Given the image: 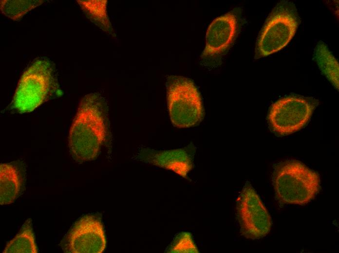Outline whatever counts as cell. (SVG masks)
<instances>
[{
	"mask_svg": "<svg viewBox=\"0 0 339 253\" xmlns=\"http://www.w3.org/2000/svg\"><path fill=\"white\" fill-rule=\"evenodd\" d=\"M236 213L240 233L245 238L259 239L270 232L271 218L248 181L245 182L238 197Z\"/></svg>",
	"mask_w": 339,
	"mask_h": 253,
	"instance_id": "obj_7",
	"label": "cell"
},
{
	"mask_svg": "<svg viewBox=\"0 0 339 253\" xmlns=\"http://www.w3.org/2000/svg\"><path fill=\"white\" fill-rule=\"evenodd\" d=\"M3 253H38L37 246L30 219L26 221L19 233L8 243Z\"/></svg>",
	"mask_w": 339,
	"mask_h": 253,
	"instance_id": "obj_13",
	"label": "cell"
},
{
	"mask_svg": "<svg viewBox=\"0 0 339 253\" xmlns=\"http://www.w3.org/2000/svg\"><path fill=\"white\" fill-rule=\"evenodd\" d=\"M168 253H199V250L193 239L192 235L186 232L178 234L169 246Z\"/></svg>",
	"mask_w": 339,
	"mask_h": 253,
	"instance_id": "obj_16",
	"label": "cell"
},
{
	"mask_svg": "<svg viewBox=\"0 0 339 253\" xmlns=\"http://www.w3.org/2000/svg\"><path fill=\"white\" fill-rule=\"evenodd\" d=\"M87 17L102 30L112 33L106 11V0H77Z\"/></svg>",
	"mask_w": 339,
	"mask_h": 253,
	"instance_id": "obj_14",
	"label": "cell"
},
{
	"mask_svg": "<svg viewBox=\"0 0 339 253\" xmlns=\"http://www.w3.org/2000/svg\"><path fill=\"white\" fill-rule=\"evenodd\" d=\"M314 59L321 72L339 90V63L326 44L320 41L314 51Z\"/></svg>",
	"mask_w": 339,
	"mask_h": 253,
	"instance_id": "obj_12",
	"label": "cell"
},
{
	"mask_svg": "<svg viewBox=\"0 0 339 253\" xmlns=\"http://www.w3.org/2000/svg\"><path fill=\"white\" fill-rule=\"evenodd\" d=\"M238 22V16L234 10L214 19L207 31L206 45L201 57L212 58L226 52L235 39Z\"/></svg>",
	"mask_w": 339,
	"mask_h": 253,
	"instance_id": "obj_9",
	"label": "cell"
},
{
	"mask_svg": "<svg viewBox=\"0 0 339 253\" xmlns=\"http://www.w3.org/2000/svg\"><path fill=\"white\" fill-rule=\"evenodd\" d=\"M272 184L276 198L282 205H304L314 199L320 189L319 174L294 160L275 164Z\"/></svg>",
	"mask_w": 339,
	"mask_h": 253,
	"instance_id": "obj_2",
	"label": "cell"
},
{
	"mask_svg": "<svg viewBox=\"0 0 339 253\" xmlns=\"http://www.w3.org/2000/svg\"><path fill=\"white\" fill-rule=\"evenodd\" d=\"M20 166L16 163H1L0 165V203H13L21 190L23 178Z\"/></svg>",
	"mask_w": 339,
	"mask_h": 253,
	"instance_id": "obj_11",
	"label": "cell"
},
{
	"mask_svg": "<svg viewBox=\"0 0 339 253\" xmlns=\"http://www.w3.org/2000/svg\"><path fill=\"white\" fill-rule=\"evenodd\" d=\"M318 104L313 98L298 96L282 98L271 106L267 116L269 126L276 134L286 136L302 128Z\"/></svg>",
	"mask_w": 339,
	"mask_h": 253,
	"instance_id": "obj_6",
	"label": "cell"
},
{
	"mask_svg": "<svg viewBox=\"0 0 339 253\" xmlns=\"http://www.w3.org/2000/svg\"><path fill=\"white\" fill-rule=\"evenodd\" d=\"M298 18L294 7L280 3L266 21L257 41L255 58L268 56L285 47L294 36Z\"/></svg>",
	"mask_w": 339,
	"mask_h": 253,
	"instance_id": "obj_5",
	"label": "cell"
},
{
	"mask_svg": "<svg viewBox=\"0 0 339 253\" xmlns=\"http://www.w3.org/2000/svg\"><path fill=\"white\" fill-rule=\"evenodd\" d=\"M109 134L108 108L99 94L86 95L80 101L69 135L73 158L78 163L94 160Z\"/></svg>",
	"mask_w": 339,
	"mask_h": 253,
	"instance_id": "obj_1",
	"label": "cell"
},
{
	"mask_svg": "<svg viewBox=\"0 0 339 253\" xmlns=\"http://www.w3.org/2000/svg\"><path fill=\"white\" fill-rule=\"evenodd\" d=\"M196 151L190 144L184 148L169 150H156L144 148L140 150L138 158L142 162L175 172L184 178L193 167Z\"/></svg>",
	"mask_w": 339,
	"mask_h": 253,
	"instance_id": "obj_10",
	"label": "cell"
},
{
	"mask_svg": "<svg viewBox=\"0 0 339 253\" xmlns=\"http://www.w3.org/2000/svg\"><path fill=\"white\" fill-rule=\"evenodd\" d=\"M166 87L168 107L172 124L179 128L198 125L203 119L204 108L193 82L185 77L170 75Z\"/></svg>",
	"mask_w": 339,
	"mask_h": 253,
	"instance_id": "obj_4",
	"label": "cell"
},
{
	"mask_svg": "<svg viewBox=\"0 0 339 253\" xmlns=\"http://www.w3.org/2000/svg\"><path fill=\"white\" fill-rule=\"evenodd\" d=\"M56 87L55 67L45 59L35 60L22 74L11 106L21 113L31 112L48 99Z\"/></svg>",
	"mask_w": 339,
	"mask_h": 253,
	"instance_id": "obj_3",
	"label": "cell"
},
{
	"mask_svg": "<svg viewBox=\"0 0 339 253\" xmlns=\"http://www.w3.org/2000/svg\"><path fill=\"white\" fill-rule=\"evenodd\" d=\"M42 0H0V9L6 17L18 20L28 11L43 3Z\"/></svg>",
	"mask_w": 339,
	"mask_h": 253,
	"instance_id": "obj_15",
	"label": "cell"
},
{
	"mask_svg": "<svg viewBox=\"0 0 339 253\" xmlns=\"http://www.w3.org/2000/svg\"><path fill=\"white\" fill-rule=\"evenodd\" d=\"M67 248L72 253H101L106 246L104 227L94 215H86L74 225L67 237Z\"/></svg>",
	"mask_w": 339,
	"mask_h": 253,
	"instance_id": "obj_8",
	"label": "cell"
}]
</instances>
